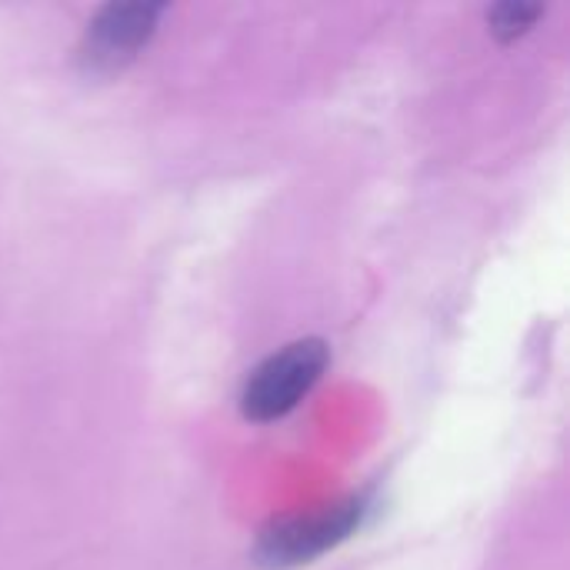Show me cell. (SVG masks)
<instances>
[{"mask_svg": "<svg viewBox=\"0 0 570 570\" xmlns=\"http://www.w3.org/2000/svg\"><path fill=\"white\" fill-rule=\"evenodd\" d=\"M538 17H541V7L538 3H498L488 13V23H491V30L501 40H511V37L524 33Z\"/></svg>", "mask_w": 570, "mask_h": 570, "instance_id": "cell-4", "label": "cell"}, {"mask_svg": "<svg viewBox=\"0 0 570 570\" xmlns=\"http://www.w3.org/2000/svg\"><path fill=\"white\" fill-rule=\"evenodd\" d=\"M367 504L361 498L314 511V514H297V518H284L277 524H271L261 534L257 544V561L264 568H294V564H307L317 554L337 548L341 541H347L361 521H364Z\"/></svg>", "mask_w": 570, "mask_h": 570, "instance_id": "cell-2", "label": "cell"}, {"mask_svg": "<svg viewBox=\"0 0 570 570\" xmlns=\"http://www.w3.org/2000/svg\"><path fill=\"white\" fill-rule=\"evenodd\" d=\"M160 13H164L160 3H110V7H104L90 20L83 57L94 67H120L150 40Z\"/></svg>", "mask_w": 570, "mask_h": 570, "instance_id": "cell-3", "label": "cell"}, {"mask_svg": "<svg viewBox=\"0 0 570 570\" xmlns=\"http://www.w3.org/2000/svg\"><path fill=\"white\" fill-rule=\"evenodd\" d=\"M327 357H331L327 344L317 337L287 344L281 354L267 357L244 384V394H240L244 417L264 424V421H277L291 414L301 404V397L321 381Z\"/></svg>", "mask_w": 570, "mask_h": 570, "instance_id": "cell-1", "label": "cell"}]
</instances>
